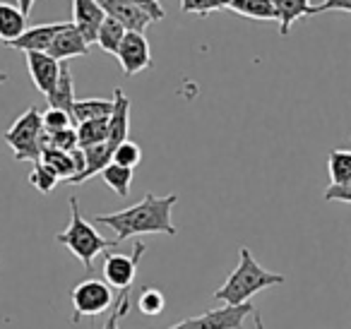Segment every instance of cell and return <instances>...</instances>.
<instances>
[{
    "label": "cell",
    "mask_w": 351,
    "mask_h": 329,
    "mask_svg": "<svg viewBox=\"0 0 351 329\" xmlns=\"http://www.w3.org/2000/svg\"><path fill=\"white\" fill-rule=\"evenodd\" d=\"M178 202V195H166V197H156V195H145V199L132 207L123 209V212L113 214H99L94 217L97 223L108 226L116 233V243H123L125 238L142 236V233H164V236H176V226L171 212L173 204Z\"/></svg>",
    "instance_id": "1"
},
{
    "label": "cell",
    "mask_w": 351,
    "mask_h": 329,
    "mask_svg": "<svg viewBox=\"0 0 351 329\" xmlns=\"http://www.w3.org/2000/svg\"><path fill=\"white\" fill-rule=\"evenodd\" d=\"M284 281H287V276L265 269L248 247H241L239 265L229 274V279L224 281V286L215 291V300H219L224 305H243L255 293L269 289V286H279Z\"/></svg>",
    "instance_id": "2"
},
{
    "label": "cell",
    "mask_w": 351,
    "mask_h": 329,
    "mask_svg": "<svg viewBox=\"0 0 351 329\" xmlns=\"http://www.w3.org/2000/svg\"><path fill=\"white\" fill-rule=\"evenodd\" d=\"M56 241L68 247V250L82 262L87 271L94 267V257L101 255V252H108L111 245H118V243H113V241H106V238L97 231V226L82 217L77 197H70V226L65 228L63 233H58Z\"/></svg>",
    "instance_id": "3"
},
{
    "label": "cell",
    "mask_w": 351,
    "mask_h": 329,
    "mask_svg": "<svg viewBox=\"0 0 351 329\" xmlns=\"http://www.w3.org/2000/svg\"><path fill=\"white\" fill-rule=\"evenodd\" d=\"M44 113L36 106L27 108L5 132V142L12 147L17 161H41L44 151Z\"/></svg>",
    "instance_id": "4"
},
{
    "label": "cell",
    "mask_w": 351,
    "mask_h": 329,
    "mask_svg": "<svg viewBox=\"0 0 351 329\" xmlns=\"http://www.w3.org/2000/svg\"><path fill=\"white\" fill-rule=\"evenodd\" d=\"M75 308V322H80L82 317H94V315L106 313L108 308H113V291L106 281L101 279H84L70 293Z\"/></svg>",
    "instance_id": "5"
},
{
    "label": "cell",
    "mask_w": 351,
    "mask_h": 329,
    "mask_svg": "<svg viewBox=\"0 0 351 329\" xmlns=\"http://www.w3.org/2000/svg\"><path fill=\"white\" fill-rule=\"evenodd\" d=\"M255 308L250 303L243 305H224L219 310H210L197 317H188L183 322L173 324L169 329H243V322L248 315H253Z\"/></svg>",
    "instance_id": "6"
},
{
    "label": "cell",
    "mask_w": 351,
    "mask_h": 329,
    "mask_svg": "<svg viewBox=\"0 0 351 329\" xmlns=\"http://www.w3.org/2000/svg\"><path fill=\"white\" fill-rule=\"evenodd\" d=\"M145 255V243H135L132 255H121V252H106L104 257V281L113 289L128 291L137 276V265Z\"/></svg>",
    "instance_id": "7"
},
{
    "label": "cell",
    "mask_w": 351,
    "mask_h": 329,
    "mask_svg": "<svg viewBox=\"0 0 351 329\" xmlns=\"http://www.w3.org/2000/svg\"><path fill=\"white\" fill-rule=\"evenodd\" d=\"M118 63H121L123 73L128 77L132 75L142 73L152 65V49H149V41L145 39L142 32H128L125 39H123L121 49L116 53Z\"/></svg>",
    "instance_id": "8"
},
{
    "label": "cell",
    "mask_w": 351,
    "mask_h": 329,
    "mask_svg": "<svg viewBox=\"0 0 351 329\" xmlns=\"http://www.w3.org/2000/svg\"><path fill=\"white\" fill-rule=\"evenodd\" d=\"M27 70H29V77L34 82V87L39 89L44 97H49L56 89L60 80V68L63 63L56 58H51L49 53H39V51H27Z\"/></svg>",
    "instance_id": "9"
},
{
    "label": "cell",
    "mask_w": 351,
    "mask_h": 329,
    "mask_svg": "<svg viewBox=\"0 0 351 329\" xmlns=\"http://www.w3.org/2000/svg\"><path fill=\"white\" fill-rule=\"evenodd\" d=\"M104 20H106V12L101 10L97 0H73V25L80 34L84 36L89 46L97 44L99 29H101Z\"/></svg>",
    "instance_id": "10"
},
{
    "label": "cell",
    "mask_w": 351,
    "mask_h": 329,
    "mask_svg": "<svg viewBox=\"0 0 351 329\" xmlns=\"http://www.w3.org/2000/svg\"><path fill=\"white\" fill-rule=\"evenodd\" d=\"M97 3L106 12V17L118 20L128 32H145L154 22L142 8H137L130 0H97Z\"/></svg>",
    "instance_id": "11"
},
{
    "label": "cell",
    "mask_w": 351,
    "mask_h": 329,
    "mask_svg": "<svg viewBox=\"0 0 351 329\" xmlns=\"http://www.w3.org/2000/svg\"><path fill=\"white\" fill-rule=\"evenodd\" d=\"M70 22H49V25H36V27H27V32L15 39L12 44H8V49H17V51H39L46 53L51 49V44L56 41V36L68 27Z\"/></svg>",
    "instance_id": "12"
},
{
    "label": "cell",
    "mask_w": 351,
    "mask_h": 329,
    "mask_svg": "<svg viewBox=\"0 0 351 329\" xmlns=\"http://www.w3.org/2000/svg\"><path fill=\"white\" fill-rule=\"evenodd\" d=\"M130 132V99L125 97L123 89L113 92V111L108 116V142L106 145L111 149H116L118 145L128 140Z\"/></svg>",
    "instance_id": "13"
},
{
    "label": "cell",
    "mask_w": 351,
    "mask_h": 329,
    "mask_svg": "<svg viewBox=\"0 0 351 329\" xmlns=\"http://www.w3.org/2000/svg\"><path fill=\"white\" fill-rule=\"evenodd\" d=\"M46 53H49L51 58L65 63V60L75 58V56H87L89 53V44L84 41V36L80 34L77 29H75L73 22H70V25L65 27V29L60 32L58 36H56V41L51 44V49L46 51Z\"/></svg>",
    "instance_id": "14"
},
{
    "label": "cell",
    "mask_w": 351,
    "mask_h": 329,
    "mask_svg": "<svg viewBox=\"0 0 351 329\" xmlns=\"http://www.w3.org/2000/svg\"><path fill=\"white\" fill-rule=\"evenodd\" d=\"M272 5L282 36H287L301 17H313V8H315L311 5V0H272Z\"/></svg>",
    "instance_id": "15"
},
{
    "label": "cell",
    "mask_w": 351,
    "mask_h": 329,
    "mask_svg": "<svg viewBox=\"0 0 351 329\" xmlns=\"http://www.w3.org/2000/svg\"><path fill=\"white\" fill-rule=\"evenodd\" d=\"M84 171L77 178L68 180V185H82L84 180H89L92 175H101V171L106 169L113 161V149L104 142V145H94V147H84Z\"/></svg>",
    "instance_id": "16"
},
{
    "label": "cell",
    "mask_w": 351,
    "mask_h": 329,
    "mask_svg": "<svg viewBox=\"0 0 351 329\" xmlns=\"http://www.w3.org/2000/svg\"><path fill=\"white\" fill-rule=\"evenodd\" d=\"M27 32V15L12 3H0V41L12 44Z\"/></svg>",
    "instance_id": "17"
},
{
    "label": "cell",
    "mask_w": 351,
    "mask_h": 329,
    "mask_svg": "<svg viewBox=\"0 0 351 329\" xmlns=\"http://www.w3.org/2000/svg\"><path fill=\"white\" fill-rule=\"evenodd\" d=\"M46 101H49L51 108H60V111H68L73 113V106H75V89H73V73H70L68 63H63V68H60V80L58 84H56L53 92L46 97Z\"/></svg>",
    "instance_id": "18"
},
{
    "label": "cell",
    "mask_w": 351,
    "mask_h": 329,
    "mask_svg": "<svg viewBox=\"0 0 351 329\" xmlns=\"http://www.w3.org/2000/svg\"><path fill=\"white\" fill-rule=\"evenodd\" d=\"M111 111H113V101H108V99H80V101H75L70 116H73L75 125H80V123H87V121L108 118Z\"/></svg>",
    "instance_id": "19"
},
{
    "label": "cell",
    "mask_w": 351,
    "mask_h": 329,
    "mask_svg": "<svg viewBox=\"0 0 351 329\" xmlns=\"http://www.w3.org/2000/svg\"><path fill=\"white\" fill-rule=\"evenodd\" d=\"M226 10L236 12L241 17H248V20H260V22L277 20L272 0H231Z\"/></svg>",
    "instance_id": "20"
},
{
    "label": "cell",
    "mask_w": 351,
    "mask_h": 329,
    "mask_svg": "<svg viewBox=\"0 0 351 329\" xmlns=\"http://www.w3.org/2000/svg\"><path fill=\"white\" fill-rule=\"evenodd\" d=\"M41 164H46L51 171H56V175H58L60 180H65V183L77 175V164H75V159H73V151H60V149H49V147H44V151H41Z\"/></svg>",
    "instance_id": "21"
},
{
    "label": "cell",
    "mask_w": 351,
    "mask_h": 329,
    "mask_svg": "<svg viewBox=\"0 0 351 329\" xmlns=\"http://www.w3.org/2000/svg\"><path fill=\"white\" fill-rule=\"evenodd\" d=\"M128 29L121 25L118 20H113V17H106L101 25V29H99V36H97V46L99 49H104L106 53H118V49H121L123 39H125Z\"/></svg>",
    "instance_id": "22"
},
{
    "label": "cell",
    "mask_w": 351,
    "mask_h": 329,
    "mask_svg": "<svg viewBox=\"0 0 351 329\" xmlns=\"http://www.w3.org/2000/svg\"><path fill=\"white\" fill-rule=\"evenodd\" d=\"M108 142V118H99V121H87L77 125V145L80 149L94 145H104Z\"/></svg>",
    "instance_id": "23"
},
{
    "label": "cell",
    "mask_w": 351,
    "mask_h": 329,
    "mask_svg": "<svg viewBox=\"0 0 351 329\" xmlns=\"http://www.w3.org/2000/svg\"><path fill=\"white\" fill-rule=\"evenodd\" d=\"M101 180L118 195V197H128V195H130V185H132V169H125V166H118L111 161V164L101 171Z\"/></svg>",
    "instance_id": "24"
},
{
    "label": "cell",
    "mask_w": 351,
    "mask_h": 329,
    "mask_svg": "<svg viewBox=\"0 0 351 329\" xmlns=\"http://www.w3.org/2000/svg\"><path fill=\"white\" fill-rule=\"evenodd\" d=\"M327 171H330V185H344L351 183V151L349 149H335L327 156Z\"/></svg>",
    "instance_id": "25"
},
{
    "label": "cell",
    "mask_w": 351,
    "mask_h": 329,
    "mask_svg": "<svg viewBox=\"0 0 351 329\" xmlns=\"http://www.w3.org/2000/svg\"><path fill=\"white\" fill-rule=\"evenodd\" d=\"M44 147L49 149H60V151H73L77 149V130L68 127V130H58V132H46L44 135Z\"/></svg>",
    "instance_id": "26"
},
{
    "label": "cell",
    "mask_w": 351,
    "mask_h": 329,
    "mask_svg": "<svg viewBox=\"0 0 351 329\" xmlns=\"http://www.w3.org/2000/svg\"><path fill=\"white\" fill-rule=\"evenodd\" d=\"M58 175H56V171H51L46 164H41V161H36L34 171L29 173V183L34 185L36 190H39L41 195H49L51 190L58 185Z\"/></svg>",
    "instance_id": "27"
},
{
    "label": "cell",
    "mask_w": 351,
    "mask_h": 329,
    "mask_svg": "<svg viewBox=\"0 0 351 329\" xmlns=\"http://www.w3.org/2000/svg\"><path fill=\"white\" fill-rule=\"evenodd\" d=\"M231 0H181V10L186 15H210V12H219L229 8Z\"/></svg>",
    "instance_id": "28"
},
{
    "label": "cell",
    "mask_w": 351,
    "mask_h": 329,
    "mask_svg": "<svg viewBox=\"0 0 351 329\" xmlns=\"http://www.w3.org/2000/svg\"><path fill=\"white\" fill-rule=\"evenodd\" d=\"M140 161H142V149L135 142L125 140L123 145H118L116 149H113V164L125 166V169H135Z\"/></svg>",
    "instance_id": "29"
},
{
    "label": "cell",
    "mask_w": 351,
    "mask_h": 329,
    "mask_svg": "<svg viewBox=\"0 0 351 329\" xmlns=\"http://www.w3.org/2000/svg\"><path fill=\"white\" fill-rule=\"evenodd\" d=\"M137 308L142 315H161L166 308V298L159 289H145L137 298Z\"/></svg>",
    "instance_id": "30"
},
{
    "label": "cell",
    "mask_w": 351,
    "mask_h": 329,
    "mask_svg": "<svg viewBox=\"0 0 351 329\" xmlns=\"http://www.w3.org/2000/svg\"><path fill=\"white\" fill-rule=\"evenodd\" d=\"M75 127V121L68 111H60V108H51L44 111V130L46 132H58V130H68Z\"/></svg>",
    "instance_id": "31"
},
{
    "label": "cell",
    "mask_w": 351,
    "mask_h": 329,
    "mask_svg": "<svg viewBox=\"0 0 351 329\" xmlns=\"http://www.w3.org/2000/svg\"><path fill=\"white\" fill-rule=\"evenodd\" d=\"M128 310H130V293L121 291V295H118L116 303H113V313L108 315V319L104 322L101 329H121V317L128 315Z\"/></svg>",
    "instance_id": "32"
},
{
    "label": "cell",
    "mask_w": 351,
    "mask_h": 329,
    "mask_svg": "<svg viewBox=\"0 0 351 329\" xmlns=\"http://www.w3.org/2000/svg\"><path fill=\"white\" fill-rule=\"evenodd\" d=\"M325 199H327V202H346V204H351V183L330 185V188L325 190Z\"/></svg>",
    "instance_id": "33"
},
{
    "label": "cell",
    "mask_w": 351,
    "mask_h": 329,
    "mask_svg": "<svg viewBox=\"0 0 351 329\" xmlns=\"http://www.w3.org/2000/svg\"><path fill=\"white\" fill-rule=\"evenodd\" d=\"M320 12H349L351 15V0H322L320 5L313 8V15Z\"/></svg>",
    "instance_id": "34"
},
{
    "label": "cell",
    "mask_w": 351,
    "mask_h": 329,
    "mask_svg": "<svg viewBox=\"0 0 351 329\" xmlns=\"http://www.w3.org/2000/svg\"><path fill=\"white\" fill-rule=\"evenodd\" d=\"M130 3H135L137 8H142L154 22L164 20V8L159 5V0H130Z\"/></svg>",
    "instance_id": "35"
},
{
    "label": "cell",
    "mask_w": 351,
    "mask_h": 329,
    "mask_svg": "<svg viewBox=\"0 0 351 329\" xmlns=\"http://www.w3.org/2000/svg\"><path fill=\"white\" fill-rule=\"evenodd\" d=\"M34 3H36V0H17V8H20L25 15H29L32 8H34Z\"/></svg>",
    "instance_id": "36"
},
{
    "label": "cell",
    "mask_w": 351,
    "mask_h": 329,
    "mask_svg": "<svg viewBox=\"0 0 351 329\" xmlns=\"http://www.w3.org/2000/svg\"><path fill=\"white\" fill-rule=\"evenodd\" d=\"M253 317H255V329H265V322H263V317H260L258 313H253Z\"/></svg>",
    "instance_id": "37"
},
{
    "label": "cell",
    "mask_w": 351,
    "mask_h": 329,
    "mask_svg": "<svg viewBox=\"0 0 351 329\" xmlns=\"http://www.w3.org/2000/svg\"><path fill=\"white\" fill-rule=\"evenodd\" d=\"M8 82V73H0V84Z\"/></svg>",
    "instance_id": "38"
}]
</instances>
